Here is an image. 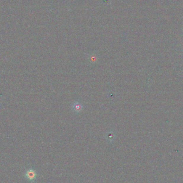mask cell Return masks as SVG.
I'll use <instances>...</instances> for the list:
<instances>
[{
	"mask_svg": "<svg viewBox=\"0 0 183 183\" xmlns=\"http://www.w3.org/2000/svg\"><path fill=\"white\" fill-rule=\"evenodd\" d=\"M26 177L30 182H34L36 179V173L34 170L30 169L28 170L25 174Z\"/></svg>",
	"mask_w": 183,
	"mask_h": 183,
	"instance_id": "obj_1",
	"label": "cell"
},
{
	"mask_svg": "<svg viewBox=\"0 0 183 183\" xmlns=\"http://www.w3.org/2000/svg\"><path fill=\"white\" fill-rule=\"evenodd\" d=\"M72 108L76 113H79L83 110V105H81V103L75 102L72 104Z\"/></svg>",
	"mask_w": 183,
	"mask_h": 183,
	"instance_id": "obj_2",
	"label": "cell"
},
{
	"mask_svg": "<svg viewBox=\"0 0 183 183\" xmlns=\"http://www.w3.org/2000/svg\"><path fill=\"white\" fill-rule=\"evenodd\" d=\"M96 56L94 55H92L91 57V61H95L96 60Z\"/></svg>",
	"mask_w": 183,
	"mask_h": 183,
	"instance_id": "obj_3",
	"label": "cell"
}]
</instances>
